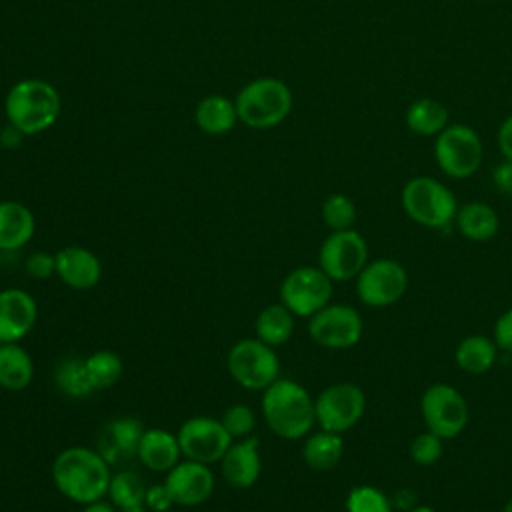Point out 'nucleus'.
I'll list each match as a JSON object with an SVG mask.
<instances>
[{
  "mask_svg": "<svg viewBox=\"0 0 512 512\" xmlns=\"http://www.w3.org/2000/svg\"><path fill=\"white\" fill-rule=\"evenodd\" d=\"M112 470L108 458L88 446H68L52 462V482L56 490L76 502L90 504L108 496Z\"/></svg>",
  "mask_w": 512,
  "mask_h": 512,
  "instance_id": "1",
  "label": "nucleus"
},
{
  "mask_svg": "<svg viewBox=\"0 0 512 512\" xmlns=\"http://www.w3.org/2000/svg\"><path fill=\"white\" fill-rule=\"evenodd\" d=\"M260 406L266 426L284 440H302L316 424L314 398L302 384L290 378L280 376L262 390Z\"/></svg>",
  "mask_w": 512,
  "mask_h": 512,
  "instance_id": "2",
  "label": "nucleus"
},
{
  "mask_svg": "<svg viewBox=\"0 0 512 512\" xmlns=\"http://www.w3.org/2000/svg\"><path fill=\"white\" fill-rule=\"evenodd\" d=\"M62 100L58 90L40 78L18 80L10 86L4 100L8 124L22 136H34L48 130L60 116Z\"/></svg>",
  "mask_w": 512,
  "mask_h": 512,
  "instance_id": "3",
  "label": "nucleus"
},
{
  "mask_svg": "<svg viewBox=\"0 0 512 512\" xmlns=\"http://www.w3.org/2000/svg\"><path fill=\"white\" fill-rule=\"evenodd\" d=\"M238 120L250 128L266 130L286 120L292 110V90L272 76L254 78L234 98Z\"/></svg>",
  "mask_w": 512,
  "mask_h": 512,
  "instance_id": "4",
  "label": "nucleus"
},
{
  "mask_svg": "<svg viewBox=\"0 0 512 512\" xmlns=\"http://www.w3.org/2000/svg\"><path fill=\"white\" fill-rule=\"evenodd\" d=\"M400 200L410 220L434 230L448 228L458 212L452 190L430 176L410 178L402 188Z\"/></svg>",
  "mask_w": 512,
  "mask_h": 512,
  "instance_id": "5",
  "label": "nucleus"
},
{
  "mask_svg": "<svg viewBox=\"0 0 512 512\" xmlns=\"http://www.w3.org/2000/svg\"><path fill=\"white\" fill-rule=\"evenodd\" d=\"M226 368L230 378L246 390H266L280 378V360L272 346L262 340L242 338L228 350Z\"/></svg>",
  "mask_w": 512,
  "mask_h": 512,
  "instance_id": "6",
  "label": "nucleus"
},
{
  "mask_svg": "<svg viewBox=\"0 0 512 512\" xmlns=\"http://www.w3.org/2000/svg\"><path fill=\"white\" fill-rule=\"evenodd\" d=\"M334 282L320 266H298L290 270L280 284V302L296 316L310 318L330 304Z\"/></svg>",
  "mask_w": 512,
  "mask_h": 512,
  "instance_id": "7",
  "label": "nucleus"
},
{
  "mask_svg": "<svg viewBox=\"0 0 512 512\" xmlns=\"http://www.w3.org/2000/svg\"><path fill=\"white\" fill-rule=\"evenodd\" d=\"M482 140L474 128L466 124H450L434 144V156L440 170L450 178L472 176L482 162Z\"/></svg>",
  "mask_w": 512,
  "mask_h": 512,
  "instance_id": "8",
  "label": "nucleus"
},
{
  "mask_svg": "<svg viewBox=\"0 0 512 512\" xmlns=\"http://www.w3.org/2000/svg\"><path fill=\"white\" fill-rule=\"evenodd\" d=\"M368 262V244L354 228L332 230L318 250V266L332 282L356 280Z\"/></svg>",
  "mask_w": 512,
  "mask_h": 512,
  "instance_id": "9",
  "label": "nucleus"
},
{
  "mask_svg": "<svg viewBox=\"0 0 512 512\" xmlns=\"http://www.w3.org/2000/svg\"><path fill=\"white\" fill-rule=\"evenodd\" d=\"M420 412L426 430L442 440L456 438L468 424L466 398L450 384L436 382L428 386L420 398Z\"/></svg>",
  "mask_w": 512,
  "mask_h": 512,
  "instance_id": "10",
  "label": "nucleus"
},
{
  "mask_svg": "<svg viewBox=\"0 0 512 512\" xmlns=\"http://www.w3.org/2000/svg\"><path fill=\"white\" fill-rule=\"evenodd\" d=\"M364 322L350 304H326L308 318V336L328 350H348L362 338Z\"/></svg>",
  "mask_w": 512,
  "mask_h": 512,
  "instance_id": "11",
  "label": "nucleus"
},
{
  "mask_svg": "<svg viewBox=\"0 0 512 512\" xmlns=\"http://www.w3.org/2000/svg\"><path fill=\"white\" fill-rule=\"evenodd\" d=\"M316 424L322 430L342 434L354 428L366 410V394L352 382H338L326 386L314 398Z\"/></svg>",
  "mask_w": 512,
  "mask_h": 512,
  "instance_id": "12",
  "label": "nucleus"
},
{
  "mask_svg": "<svg viewBox=\"0 0 512 512\" xmlns=\"http://www.w3.org/2000/svg\"><path fill=\"white\" fill-rule=\"evenodd\" d=\"M408 288L406 268L392 258L368 260L356 276L358 300L370 308L396 304Z\"/></svg>",
  "mask_w": 512,
  "mask_h": 512,
  "instance_id": "13",
  "label": "nucleus"
},
{
  "mask_svg": "<svg viewBox=\"0 0 512 512\" xmlns=\"http://www.w3.org/2000/svg\"><path fill=\"white\" fill-rule=\"evenodd\" d=\"M182 456L202 464L220 462L234 438L228 434L220 418L192 416L184 420L176 432Z\"/></svg>",
  "mask_w": 512,
  "mask_h": 512,
  "instance_id": "14",
  "label": "nucleus"
},
{
  "mask_svg": "<svg viewBox=\"0 0 512 512\" xmlns=\"http://www.w3.org/2000/svg\"><path fill=\"white\" fill-rule=\"evenodd\" d=\"M164 486L170 492L174 504L194 508L204 504L212 496L216 476L210 464L184 458L166 472Z\"/></svg>",
  "mask_w": 512,
  "mask_h": 512,
  "instance_id": "15",
  "label": "nucleus"
},
{
  "mask_svg": "<svg viewBox=\"0 0 512 512\" xmlns=\"http://www.w3.org/2000/svg\"><path fill=\"white\" fill-rule=\"evenodd\" d=\"M38 320L34 296L22 288L0 290V344L24 340Z\"/></svg>",
  "mask_w": 512,
  "mask_h": 512,
  "instance_id": "16",
  "label": "nucleus"
},
{
  "mask_svg": "<svg viewBox=\"0 0 512 512\" xmlns=\"http://www.w3.org/2000/svg\"><path fill=\"white\" fill-rule=\"evenodd\" d=\"M218 464L228 486L238 490L254 486L262 472L260 440L254 436L234 440Z\"/></svg>",
  "mask_w": 512,
  "mask_h": 512,
  "instance_id": "17",
  "label": "nucleus"
},
{
  "mask_svg": "<svg viewBox=\"0 0 512 512\" xmlns=\"http://www.w3.org/2000/svg\"><path fill=\"white\" fill-rule=\"evenodd\" d=\"M56 276L72 290H90L102 280L100 258L78 244L60 248L56 254Z\"/></svg>",
  "mask_w": 512,
  "mask_h": 512,
  "instance_id": "18",
  "label": "nucleus"
},
{
  "mask_svg": "<svg viewBox=\"0 0 512 512\" xmlns=\"http://www.w3.org/2000/svg\"><path fill=\"white\" fill-rule=\"evenodd\" d=\"M136 458L152 472H168L180 462L182 450L176 434L164 428H146L140 438Z\"/></svg>",
  "mask_w": 512,
  "mask_h": 512,
  "instance_id": "19",
  "label": "nucleus"
},
{
  "mask_svg": "<svg viewBox=\"0 0 512 512\" xmlns=\"http://www.w3.org/2000/svg\"><path fill=\"white\" fill-rule=\"evenodd\" d=\"M36 232V220L28 206L18 200H0V250L24 248Z\"/></svg>",
  "mask_w": 512,
  "mask_h": 512,
  "instance_id": "20",
  "label": "nucleus"
},
{
  "mask_svg": "<svg viewBox=\"0 0 512 512\" xmlns=\"http://www.w3.org/2000/svg\"><path fill=\"white\" fill-rule=\"evenodd\" d=\"M454 222L458 232L472 242H486L494 238L500 228V218L496 210L480 200H472L464 206H458Z\"/></svg>",
  "mask_w": 512,
  "mask_h": 512,
  "instance_id": "21",
  "label": "nucleus"
},
{
  "mask_svg": "<svg viewBox=\"0 0 512 512\" xmlns=\"http://www.w3.org/2000/svg\"><path fill=\"white\" fill-rule=\"evenodd\" d=\"M34 378V362L24 346L18 342L0 344V388L20 392L30 386Z\"/></svg>",
  "mask_w": 512,
  "mask_h": 512,
  "instance_id": "22",
  "label": "nucleus"
},
{
  "mask_svg": "<svg viewBox=\"0 0 512 512\" xmlns=\"http://www.w3.org/2000/svg\"><path fill=\"white\" fill-rule=\"evenodd\" d=\"M236 120L238 114L234 102L222 94H210L202 98L194 110L196 126L210 136L228 134L234 128Z\"/></svg>",
  "mask_w": 512,
  "mask_h": 512,
  "instance_id": "23",
  "label": "nucleus"
},
{
  "mask_svg": "<svg viewBox=\"0 0 512 512\" xmlns=\"http://www.w3.org/2000/svg\"><path fill=\"white\" fill-rule=\"evenodd\" d=\"M344 454V440L342 434L330 430L310 432L302 444V460L308 468L316 472H326L334 468Z\"/></svg>",
  "mask_w": 512,
  "mask_h": 512,
  "instance_id": "24",
  "label": "nucleus"
},
{
  "mask_svg": "<svg viewBox=\"0 0 512 512\" xmlns=\"http://www.w3.org/2000/svg\"><path fill=\"white\" fill-rule=\"evenodd\" d=\"M496 356H498L496 342L482 334H472L462 338L454 352V360L458 368L474 376L488 372L494 366Z\"/></svg>",
  "mask_w": 512,
  "mask_h": 512,
  "instance_id": "25",
  "label": "nucleus"
},
{
  "mask_svg": "<svg viewBox=\"0 0 512 512\" xmlns=\"http://www.w3.org/2000/svg\"><path fill=\"white\" fill-rule=\"evenodd\" d=\"M294 318L296 316L282 302L268 304L254 320L256 338L272 348L286 344L294 332Z\"/></svg>",
  "mask_w": 512,
  "mask_h": 512,
  "instance_id": "26",
  "label": "nucleus"
},
{
  "mask_svg": "<svg viewBox=\"0 0 512 512\" xmlns=\"http://www.w3.org/2000/svg\"><path fill=\"white\" fill-rule=\"evenodd\" d=\"M146 488L148 486L144 484L140 474L132 470H122L112 474L106 498L118 508V512H146Z\"/></svg>",
  "mask_w": 512,
  "mask_h": 512,
  "instance_id": "27",
  "label": "nucleus"
},
{
  "mask_svg": "<svg viewBox=\"0 0 512 512\" xmlns=\"http://www.w3.org/2000/svg\"><path fill=\"white\" fill-rule=\"evenodd\" d=\"M406 124L418 136H438L448 126V108L432 98H418L406 110Z\"/></svg>",
  "mask_w": 512,
  "mask_h": 512,
  "instance_id": "28",
  "label": "nucleus"
},
{
  "mask_svg": "<svg viewBox=\"0 0 512 512\" xmlns=\"http://www.w3.org/2000/svg\"><path fill=\"white\" fill-rule=\"evenodd\" d=\"M54 384L58 386V390L68 396V398H86L94 392L90 378H88V370H86V362L84 358H64L58 362L56 370H54Z\"/></svg>",
  "mask_w": 512,
  "mask_h": 512,
  "instance_id": "29",
  "label": "nucleus"
},
{
  "mask_svg": "<svg viewBox=\"0 0 512 512\" xmlns=\"http://www.w3.org/2000/svg\"><path fill=\"white\" fill-rule=\"evenodd\" d=\"M84 362L94 392L112 388L120 380L124 370L122 358L112 350H96L90 356H86Z\"/></svg>",
  "mask_w": 512,
  "mask_h": 512,
  "instance_id": "30",
  "label": "nucleus"
},
{
  "mask_svg": "<svg viewBox=\"0 0 512 512\" xmlns=\"http://www.w3.org/2000/svg\"><path fill=\"white\" fill-rule=\"evenodd\" d=\"M144 426L138 418L132 416H120L108 422L106 434L110 440V452L112 454H122L124 458H132L138 452L140 438L144 434Z\"/></svg>",
  "mask_w": 512,
  "mask_h": 512,
  "instance_id": "31",
  "label": "nucleus"
},
{
  "mask_svg": "<svg viewBox=\"0 0 512 512\" xmlns=\"http://www.w3.org/2000/svg\"><path fill=\"white\" fill-rule=\"evenodd\" d=\"M346 512H394L392 500L376 486H354L346 496Z\"/></svg>",
  "mask_w": 512,
  "mask_h": 512,
  "instance_id": "32",
  "label": "nucleus"
},
{
  "mask_svg": "<svg viewBox=\"0 0 512 512\" xmlns=\"http://www.w3.org/2000/svg\"><path fill=\"white\" fill-rule=\"evenodd\" d=\"M322 220L330 230H348L356 220V206L346 194H330L322 202Z\"/></svg>",
  "mask_w": 512,
  "mask_h": 512,
  "instance_id": "33",
  "label": "nucleus"
},
{
  "mask_svg": "<svg viewBox=\"0 0 512 512\" xmlns=\"http://www.w3.org/2000/svg\"><path fill=\"white\" fill-rule=\"evenodd\" d=\"M224 428L228 430V434L234 438V440H240V438H246V436H252L254 428H256V414L254 410L248 406V404H232L228 406L222 416H220Z\"/></svg>",
  "mask_w": 512,
  "mask_h": 512,
  "instance_id": "34",
  "label": "nucleus"
},
{
  "mask_svg": "<svg viewBox=\"0 0 512 512\" xmlns=\"http://www.w3.org/2000/svg\"><path fill=\"white\" fill-rule=\"evenodd\" d=\"M444 454V440L434 432L426 430L410 442V458L418 466H432Z\"/></svg>",
  "mask_w": 512,
  "mask_h": 512,
  "instance_id": "35",
  "label": "nucleus"
},
{
  "mask_svg": "<svg viewBox=\"0 0 512 512\" xmlns=\"http://www.w3.org/2000/svg\"><path fill=\"white\" fill-rule=\"evenodd\" d=\"M24 270L34 280H48L56 274V256L46 250L30 252L24 260Z\"/></svg>",
  "mask_w": 512,
  "mask_h": 512,
  "instance_id": "36",
  "label": "nucleus"
},
{
  "mask_svg": "<svg viewBox=\"0 0 512 512\" xmlns=\"http://www.w3.org/2000/svg\"><path fill=\"white\" fill-rule=\"evenodd\" d=\"M144 504L146 510L152 512H168L174 506V500L170 496V492L166 490L164 482L162 484H152L146 488V496H144Z\"/></svg>",
  "mask_w": 512,
  "mask_h": 512,
  "instance_id": "37",
  "label": "nucleus"
},
{
  "mask_svg": "<svg viewBox=\"0 0 512 512\" xmlns=\"http://www.w3.org/2000/svg\"><path fill=\"white\" fill-rule=\"evenodd\" d=\"M498 350L512 354V308L502 312L494 324V338Z\"/></svg>",
  "mask_w": 512,
  "mask_h": 512,
  "instance_id": "38",
  "label": "nucleus"
},
{
  "mask_svg": "<svg viewBox=\"0 0 512 512\" xmlns=\"http://www.w3.org/2000/svg\"><path fill=\"white\" fill-rule=\"evenodd\" d=\"M492 182L494 186L504 192V194H512V162L504 160L502 164H498L492 172Z\"/></svg>",
  "mask_w": 512,
  "mask_h": 512,
  "instance_id": "39",
  "label": "nucleus"
},
{
  "mask_svg": "<svg viewBox=\"0 0 512 512\" xmlns=\"http://www.w3.org/2000/svg\"><path fill=\"white\" fill-rule=\"evenodd\" d=\"M498 146L504 160L512 162V114L498 128Z\"/></svg>",
  "mask_w": 512,
  "mask_h": 512,
  "instance_id": "40",
  "label": "nucleus"
},
{
  "mask_svg": "<svg viewBox=\"0 0 512 512\" xmlns=\"http://www.w3.org/2000/svg\"><path fill=\"white\" fill-rule=\"evenodd\" d=\"M392 500V498H390ZM418 502H416V496L410 492V490H400L396 496H394V500H392V506H398V508H402V510H410L412 506H416Z\"/></svg>",
  "mask_w": 512,
  "mask_h": 512,
  "instance_id": "41",
  "label": "nucleus"
},
{
  "mask_svg": "<svg viewBox=\"0 0 512 512\" xmlns=\"http://www.w3.org/2000/svg\"><path fill=\"white\" fill-rule=\"evenodd\" d=\"M82 512H118V508L110 500L102 498V500H96V502H90V504L82 506Z\"/></svg>",
  "mask_w": 512,
  "mask_h": 512,
  "instance_id": "42",
  "label": "nucleus"
},
{
  "mask_svg": "<svg viewBox=\"0 0 512 512\" xmlns=\"http://www.w3.org/2000/svg\"><path fill=\"white\" fill-rule=\"evenodd\" d=\"M406 512H436V510L432 506H428V504H416V506H412Z\"/></svg>",
  "mask_w": 512,
  "mask_h": 512,
  "instance_id": "43",
  "label": "nucleus"
},
{
  "mask_svg": "<svg viewBox=\"0 0 512 512\" xmlns=\"http://www.w3.org/2000/svg\"><path fill=\"white\" fill-rule=\"evenodd\" d=\"M502 512H512V496H510V500L504 504V510Z\"/></svg>",
  "mask_w": 512,
  "mask_h": 512,
  "instance_id": "44",
  "label": "nucleus"
},
{
  "mask_svg": "<svg viewBox=\"0 0 512 512\" xmlns=\"http://www.w3.org/2000/svg\"><path fill=\"white\" fill-rule=\"evenodd\" d=\"M2 262H4V252L0 250V270H2Z\"/></svg>",
  "mask_w": 512,
  "mask_h": 512,
  "instance_id": "45",
  "label": "nucleus"
}]
</instances>
